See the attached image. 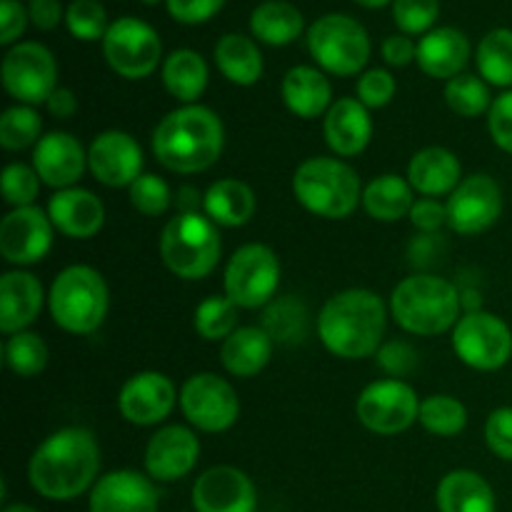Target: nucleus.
Returning <instances> with one entry per match:
<instances>
[{"label":"nucleus","instance_id":"obj_1","mask_svg":"<svg viewBox=\"0 0 512 512\" xmlns=\"http://www.w3.org/2000/svg\"><path fill=\"white\" fill-rule=\"evenodd\" d=\"M100 448L85 428H60L35 448L28 480L48 500H73L98 483Z\"/></svg>","mask_w":512,"mask_h":512},{"label":"nucleus","instance_id":"obj_2","mask_svg":"<svg viewBox=\"0 0 512 512\" xmlns=\"http://www.w3.org/2000/svg\"><path fill=\"white\" fill-rule=\"evenodd\" d=\"M223 148V120L198 103L170 110L153 130V155L170 173H203L218 163Z\"/></svg>","mask_w":512,"mask_h":512},{"label":"nucleus","instance_id":"obj_3","mask_svg":"<svg viewBox=\"0 0 512 512\" xmlns=\"http://www.w3.org/2000/svg\"><path fill=\"white\" fill-rule=\"evenodd\" d=\"M388 328V305L368 288L335 293L318 318L320 343L343 360H363L380 350Z\"/></svg>","mask_w":512,"mask_h":512},{"label":"nucleus","instance_id":"obj_4","mask_svg":"<svg viewBox=\"0 0 512 512\" xmlns=\"http://www.w3.org/2000/svg\"><path fill=\"white\" fill-rule=\"evenodd\" d=\"M463 293L450 280L433 273H415L400 280L390 295V315L410 335L448 333L458 325Z\"/></svg>","mask_w":512,"mask_h":512},{"label":"nucleus","instance_id":"obj_5","mask_svg":"<svg viewBox=\"0 0 512 512\" xmlns=\"http://www.w3.org/2000/svg\"><path fill=\"white\" fill-rule=\"evenodd\" d=\"M293 195L308 213L325 220H343L363 203L360 178L340 158H308L293 175Z\"/></svg>","mask_w":512,"mask_h":512},{"label":"nucleus","instance_id":"obj_6","mask_svg":"<svg viewBox=\"0 0 512 512\" xmlns=\"http://www.w3.org/2000/svg\"><path fill=\"white\" fill-rule=\"evenodd\" d=\"M48 308L53 323L65 333H95L105 323L110 308L108 283L90 265H68L50 285Z\"/></svg>","mask_w":512,"mask_h":512},{"label":"nucleus","instance_id":"obj_7","mask_svg":"<svg viewBox=\"0 0 512 512\" xmlns=\"http://www.w3.org/2000/svg\"><path fill=\"white\" fill-rule=\"evenodd\" d=\"M223 243L218 225L205 213H178L160 233V258L183 280L208 278L220 263Z\"/></svg>","mask_w":512,"mask_h":512},{"label":"nucleus","instance_id":"obj_8","mask_svg":"<svg viewBox=\"0 0 512 512\" xmlns=\"http://www.w3.org/2000/svg\"><path fill=\"white\" fill-rule=\"evenodd\" d=\"M308 50L323 73L358 75L370 60L368 30L350 15L328 13L308 28Z\"/></svg>","mask_w":512,"mask_h":512},{"label":"nucleus","instance_id":"obj_9","mask_svg":"<svg viewBox=\"0 0 512 512\" xmlns=\"http://www.w3.org/2000/svg\"><path fill=\"white\" fill-rule=\"evenodd\" d=\"M225 295L243 310L273 303L280 285V260L270 245L248 243L233 253L223 275Z\"/></svg>","mask_w":512,"mask_h":512},{"label":"nucleus","instance_id":"obj_10","mask_svg":"<svg viewBox=\"0 0 512 512\" xmlns=\"http://www.w3.org/2000/svg\"><path fill=\"white\" fill-rule=\"evenodd\" d=\"M453 350L468 368L493 373L512 358V330L488 310H468L453 328Z\"/></svg>","mask_w":512,"mask_h":512},{"label":"nucleus","instance_id":"obj_11","mask_svg":"<svg viewBox=\"0 0 512 512\" xmlns=\"http://www.w3.org/2000/svg\"><path fill=\"white\" fill-rule=\"evenodd\" d=\"M0 80L5 93L18 105L48 103L50 95L58 88V63L45 45L18 43L5 53L0 65Z\"/></svg>","mask_w":512,"mask_h":512},{"label":"nucleus","instance_id":"obj_12","mask_svg":"<svg viewBox=\"0 0 512 512\" xmlns=\"http://www.w3.org/2000/svg\"><path fill=\"white\" fill-rule=\"evenodd\" d=\"M103 55L120 78L143 80L160 65L163 40L145 20L118 18L105 33Z\"/></svg>","mask_w":512,"mask_h":512},{"label":"nucleus","instance_id":"obj_13","mask_svg":"<svg viewBox=\"0 0 512 512\" xmlns=\"http://www.w3.org/2000/svg\"><path fill=\"white\" fill-rule=\"evenodd\" d=\"M180 410L200 433H225L238 423L240 398L220 375L198 373L180 388Z\"/></svg>","mask_w":512,"mask_h":512},{"label":"nucleus","instance_id":"obj_14","mask_svg":"<svg viewBox=\"0 0 512 512\" xmlns=\"http://www.w3.org/2000/svg\"><path fill=\"white\" fill-rule=\"evenodd\" d=\"M418 393L413 385L398 378H385L370 383L355 403V415L360 423L378 435L405 433L420 415Z\"/></svg>","mask_w":512,"mask_h":512},{"label":"nucleus","instance_id":"obj_15","mask_svg":"<svg viewBox=\"0 0 512 512\" xmlns=\"http://www.w3.org/2000/svg\"><path fill=\"white\" fill-rule=\"evenodd\" d=\"M448 225L460 235H480L498 223L503 213V190L490 175L475 173L448 195Z\"/></svg>","mask_w":512,"mask_h":512},{"label":"nucleus","instance_id":"obj_16","mask_svg":"<svg viewBox=\"0 0 512 512\" xmlns=\"http://www.w3.org/2000/svg\"><path fill=\"white\" fill-rule=\"evenodd\" d=\"M53 230L48 210L13 208L0 220V255L15 268L40 263L53 248Z\"/></svg>","mask_w":512,"mask_h":512},{"label":"nucleus","instance_id":"obj_17","mask_svg":"<svg viewBox=\"0 0 512 512\" xmlns=\"http://www.w3.org/2000/svg\"><path fill=\"white\" fill-rule=\"evenodd\" d=\"M88 170L108 188H130L143 175V148L125 130H105L90 143Z\"/></svg>","mask_w":512,"mask_h":512},{"label":"nucleus","instance_id":"obj_18","mask_svg":"<svg viewBox=\"0 0 512 512\" xmlns=\"http://www.w3.org/2000/svg\"><path fill=\"white\" fill-rule=\"evenodd\" d=\"M178 400V390L168 375L143 370L125 380L118 393V410L130 425L150 428V425L163 423L173 413Z\"/></svg>","mask_w":512,"mask_h":512},{"label":"nucleus","instance_id":"obj_19","mask_svg":"<svg viewBox=\"0 0 512 512\" xmlns=\"http://www.w3.org/2000/svg\"><path fill=\"white\" fill-rule=\"evenodd\" d=\"M193 508L195 512H255L258 490L240 468L215 465L195 480Z\"/></svg>","mask_w":512,"mask_h":512},{"label":"nucleus","instance_id":"obj_20","mask_svg":"<svg viewBox=\"0 0 512 512\" xmlns=\"http://www.w3.org/2000/svg\"><path fill=\"white\" fill-rule=\"evenodd\" d=\"M200 440L185 425H165L145 448V473L158 483H175L198 465Z\"/></svg>","mask_w":512,"mask_h":512},{"label":"nucleus","instance_id":"obj_21","mask_svg":"<svg viewBox=\"0 0 512 512\" xmlns=\"http://www.w3.org/2000/svg\"><path fill=\"white\" fill-rule=\"evenodd\" d=\"M33 168L45 185L55 190L75 188L88 168V150L75 135L53 130L33 148Z\"/></svg>","mask_w":512,"mask_h":512},{"label":"nucleus","instance_id":"obj_22","mask_svg":"<svg viewBox=\"0 0 512 512\" xmlns=\"http://www.w3.org/2000/svg\"><path fill=\"white\" fill-rule=\"evenodd\" d=\"M90 512H158L153 478L135 470H113L90 490Z\"/></svg>","mask_w":512,"mask_h":512},{"label":"nucleus","instance_id":"obj_23","mask_svg":"<svg viewBox=\"0 0 512 512\" xmlns=\"http://www.w3.org/2000/svg\"><path fill=\"white\" fill-rule=\"evenodd\" d=\"M45 303L43 283L28 270H8L0 278V330L15 335L28 330L38 320Z\"/></svg>","mask_w":512,"mask_h":512},{"label":"nucleus","instance_id":"obj_24","mask_svg":"<svg viewBox=\"0 0 512 512\" xmlns=\"http://www.w3.org/2000/svg\"><path fill=\"white\" fill-rule=\"evenodd\" d=\"M48 218L55 230L73 240H88L100 233L105 223V205L93 190L65 188L50 198Z\"/></svg>","mask_w":512,"mask_h":512},{"label":"nucleus","instance_id":"obj_25","mask_svg":"<svg viewBox=\"0 0 512 512\" xmlns=\"http://www.w3.org/2000/svg\"><path fill=\"white\" fill-rule=\"evenodd\" d=\"M325 143L338 158H355L373 140V118L358 98L335 100L323 118Z\"/></svg>","mask_w":512,"mask_h":512},{"label":"nucleus","instance_id":"obj_26","mask_svg":"<svg viewBox=\"0 0 512 512\" xmlns=\"http://www.w3.org/2000/svg\"><path fill=\"white\" fill-rule=\"evenodd\" d=\"M285 108L303 120H315L333 108V85L325 73L313 65H295L285 73L280 85Z\"/></svg>","mask_w":512,"mask_h":512},{"label":"nucleus","instance_id":"obj_27","mask_svg":"<svg viewBox=\"0 0 512 512\" xmlns=\"http://www.w3.org/2000/svg\"><path fill=\"white\" fill-rule=\"evenodd\" d=\"M470 60V40L458 28H435L418 43V58L425 75L438 80H453L465 70Z\"/></svg>","mask_w":512,"mask_h":512},{"label":"nucleus","instance_id":"obj_28","mask_svg":"<svg viewBox=\"0 0 512 512\" xmlns=\"http://www.w3.org/2000/svg\"><path fill=\"white\" fill-rule=\"evenodd\" d=\"M463 165L458 155L448 148H423L413 155L408 165V180L415 193L425 198H440L450 195L460 183H463Z\"/></svg>","mask_w":512,"mask_h":512},{"label":"nucleus","instance_id":"obj_29","mask_svg":"<svg viewBox=\"0 0 512 512\" xmlns=\"http://www.w3.org/2000/svg\"><path fill=\"white\" fill-rule=\"evenodd\" d=\"M275 340L258 325L238 328L223 345H220V360L223 368L235 378H255L260 370L268 368L273 358Z\"/></svg>","mask_w":512,"mask_h":512},{"label":"nucleus","instance_id":"obj_30","mask_svg":"<svg viewBox=\"0 0 512 512\" xmlns=\"http://www.w3.org/2000/svg\"><path fill=\"white\" fill-rule=\"evenodd\" d=\"M203 195V213L220 228L248 225L250 218L255 215V208H258L253 188L235 178L215 180Z\"/></svg>","mask_w":512,"mask_h":512},{"label":"nucleus","instance_id":"obj_31","mask_svg":"<svg viewBox=\"0 0 512 512\" xmlns=\"http://www.w3.org/2000/svg\"><path fill=\"white\" fill-rule=\"evenodd\" d=\"M440 512H495V493L488 480L473 470H453L438 485Z\"/></svg>","mask_w":512,"mask_h":512},{"label":"nucleus","instance_id":"obj_32","mask_svg":"<svg viewBox=\"0 0 512 512\" xmlns=\"http://www.w3.org/2000/svg\"><path fill=\"white\" fill-rule=\"evenodd\" d=\"M415 205V190L408 178L395 173L378 175L363 188V208L378 223H398L400 218H410Z\"/></svg>","mask_w":512,"mask_h":512},{"label":"nucleus","instance_id":"obj_33","mask_svg":"<svg viewBox=\"0 0 512 512\" xmlns=\"http://www.w3.org/2000/svg\"><path fill=\"white\" fill-rule=\"evenodd\" d=\"M215 65L220 73L240 88H250L263 75V53L255 40L240 33H228L215 45Z\"/></svg>","mask_w":512,"mask_h":512},{"label":"nucleus","instance_id":"obj_34","mask_svg":"<svg viewBox=\"0 0 512 512\" xmlns=\"http://www.w3.org/2000/svg\"><path fill=\"white\" fill-rule=\"evenodd\" d=\"M250 30L255 38L273 48L295 43L305 30L303 13L285 0H265L250 15Z\"/></svg>","mask_w":512,"mask_h":512},{"label":"nucleus","instance_id":"obj_35","mask_svg":"<svg viewBox=\"0 0 512 512\" xmlns=\"http://www.w3.org/2000/svg\"><path fill=\"white\" fill-rule=\"evenodd\" d=\"M208 63L195 50L180 48L170 53L163 63V85L175 100L193 105L208 88Z\"/></svg>","mask_w":512,"mask_h":512},{"label":"nucleus","instance_id":"obj_36","mask_svg":"<svg viewBox=\"0 0 512 512\" xmlns=\"http://www.w3.org/2000/svg\"><path fill=\"white\" fill-rule=\"evenodd\" d=\"M480 78L488 85L512 88V30L495 28L480 40L475 53Z\"/></svg>","mask_w":512,"mask_h":512},{"label":"nucleus","instance_id":"obj_37","mask_svg":"<svg viewBox=\"0 0 512 512\" xmlns=\"http://www.w3.org/2000/svg\"><path fill=\"white\" fill-rule=\"evenodd\" d=\"M260 328L283 345H295L308 335V308L295 295L273 300L265 305V318Z\"/></svg>","mask_w":512,"mask_h":512},{"label":"nucleus","instance_id":"obj_38","mask_svg":"<svg viewBox=\"0 0 512 512\" xmlns=\"http://www.w3.org/2000/svg\"><path fill=\"white\" fill-rule=\"evenodd\" d=\"M238 305L228 295H210L195 308L193 328L208 343L228 340L238 330Z\"/></svg>","mask_w":512,"mask_h":512},{"label":"nucleus","instance_id":"obj_39","mask_svg":"<svg viewBox=\"0 0 512 512\" xmlns=\"http://www.w3.org/2000/svg\"><path fill=\"white\" fill-rule=\"evenodd\" d=\"M420 425L438 438L460 435L468 425V408L453 395H428L420 403Z\"/></svg>","mask_w":512,"mask_h":512},{"label":"nucleus","instance_id":"obj_40","mask_svg":"<svg viewBox=\"0 0 512 512\" xmlns=\"http://www.w3.org/2000/svg\"><path fill=\"white\" fill-rule=\"evenodd\" d=\"M445 103L460 118H478V115L490 113L493 95L480 75L460 73L445 85Z\"/></svg>","mask_w":512,"mask_h":512},{"label":"nucleus","instance_id":"obj_41","mask_svg":"<svg viewBox=\"0 0 512 512\" xmlns=\"http://www.w3.org/2000/svg\"><path fill=\"white\" fill-rule=\"evenodd\" d=\"M48 358L50 353L45 340L38 333H30V330L10 335L3 348L5 365L18 378H35V375H40L45 365H48Z\"/></svg>","mask_w":512,"mask_h":512},{"label":"nucleus","instance_id":"obj_42","mask_svg":"<svg viewBox=\"0 0 512 512\" xmlns=\"http://www.w3.org/2000/svg\"><path fill=\"white\" fill-rule=\"evenodd\" d=\"M43 120L33 105H13L0 115V145L5 150H25L43 138Z\"/></svg>","mask_w":512,"mask_h":512},{"label":"nucleus","instance_id":"obj_43","mask_svg":"<svg viewBox=\"0 0 512 512\" xmlns=\"http://www.w3.org/2000/svg\"><path fill=\"white\" fill-rule=\"evenodd\" d=\"M65 25L73 38L85 40V43L103 40L110 28L108 15L98 0H73L65 10Z\"/></svg>","mask_w":512,"mask_h":512},{"label":"nucleus","instance_id":"obj_44","mask_svg":"<svg viewBox=\"0 0 512 512\" xmlns=\"http://www.w3.org/2000/svg\"><path fill=\"white\" fill-rule=\"evenodd\" d=\"M130 205H133L138 213L148 215V218H158V215L168 213V208L173 205V190L165 183L160 175L143 173L133 185L128 188Z\"/></svg>","mask_w":512,"mask_h":512},{"label":"nucleus","instance_id":"obj_45","mask_svg":"<svg viewBox=\"0 0 512 512\" xmlns=\"http://www.w3.org/2000/svg\"><path fill=\"white\" fill-rule=\"evenodd\" d=\"M40 183H43V180L35 173L33 165L25 163L5 165L3 178H0L5 203L13 205V208H28V205H35V198H38L40 193Z\"/></svg>","mask_w":512,"mask_h":512},{"label":"nucleus","instance_id":"obj_46","mask_svg":"<svg viewBox=\"0 0 512 512\" xmlns=\"http://www.w3.org/2000/svg\"><path fill=\"white\" fill-rule=\"evenodd\" d=\"M440 15V0H393V20L405 35L430 33Z\"/></svg>","mask_w":512,"mask_h":512},{"label":"nucleus","instance_id":"obj_47","mask_svg":"<svg viewBox=\"0 0 512 512\" xmlns=\"http://www.w3.org/2000/svg\"><path fill=\"white\" fill-rule=\"evenodd\" d=\"M395 90H398V83H395L393 73L383 68L365 70V73L360 75L358 85H355L358 100L368 110L385 108V105L395 98Z\"/></svg>","mask_w":512,"mask_h":512},{"label":"nucleus","instance_id":"obj_48","mask_svg":"<svg viewBox=\"0 0 512 512\" xmlns=\"http://www.w3.org/2000/svg\"><path fill=\"white\" fill-rule=\"evenodd\" d=\"M375 358H378V365L390 375V378L398 380L418 368V353H415L413 345L405 343V340H388V343L380 345Z\"/></svg>","mask_w":512,"mask_h":512},{"label":"nucleus","instance_id":"obj_49","mask_svg":"<svg viewBox=\"0 0 512 512\" xmlns=\"http://www.w3.org/2000/svg\"><path fill=\"white\" fill-rule=\"evenodd\" d=\"M485 443L500 460L512 463V408H498L488 415Z\"/></svg>","mask_w":512,"mask_h":512},{"label":"nucleus","instance_id":"obj_50","mask_svg":"<svg viewBox=\"0 0 512 512\" xmlns=\"http://www.w3.org/2000/svg\"><path fill=\"white\" fill-rule=\"evenodd\" d=\"M488 130L493 143L512 155V88L493 100L488 113Z\"/></svg>","mask_w":512,"mask_h":512},{"label":"nucleus","instance_id":"obj_51","mask_svg":"<svg viewBox=\"0 0 512 512\" xmlns=\"http://www.w3.org/2000/svg\"><path fill=\"white\" fill-rule=\"evenodd\" d=\"M170 18L183 25H198L213 18L225 0H165Z\"/></svg>","mask_w":512,"mask_h":512},{"label":"nucleus","instance_id":"obj_52","mask_svg":"<svg viewBox=\"0 0 512 512\" xmlns=\"http://www.w3.org/2000/svg\"><path fill=\"white\" fill-rule=\"evenodd\" d=\"M410 223L425 235H435L443 225H448V208L435 198H420L415 200L413 210H410Z\"/></svg>","mask_w":512,"mask_h":512},{"label":"nucleus","instance_id":"obj_53","mask_svg":"<svg viewBox=\"0 0 512 512\" xmlns=\"http://www.w3.org/2000/svg\"><path fill=\"white\" fill-rule=\"evenodd\" d=\"M30 15L20 0H0V43L13 45L25 33Z\"/></svg>","mask_w":512,"mask_h":512},{"label":"nucleus","instance_id":"obj_54","mask_svg":"<svg viewBox=\"0 0 512 512\" xmlns=\"http://www.w3.org/2000/svg\"><path fill=\"white\" fill-rule=\"evenodd\" d=\"M418 58V43L408 38V35H390L383 43V60L393 68H405Z\"/></svg>","mask_w":512,"mask_h":512},{"label":"nucleus","instance_id":"obj_55","mask_svg":"<svg viewBox=\"0 0 512 512\" xmlns=\"http://www.w3.org/2000/svg\"><path fill=\"white\" fill-rule=\"evenodd\" d=\"M28 15H30V23H33L38 30L58 28L60 20L65 18L60 0H30Z\"/></svg>","mask_w":512,"mask_h":512},{"label":"nucleus","instance_id":"obj_56","mask_svg":"<svg viewBox=\"0 0 512 512\" xmlns=\"http://www.w3.org/2000/svg\"><path fill=\"white\" fill-rule=\"evenodd\" d=\"M45 108H48V113L53 118L68 120L78 113V98H75V93L70 88H55V93L50 95Z\"/></svg>","mask_w":512,"mask_h":512},{"label":"nucleus","instance_id":"obj_57","mask_svg":"<svg viewBox=\"0 0 512 512\" xmlns=\"http://www.w3.org/2000/svg\"><path fill=\"white\" fill-rule=\"evenodd\" d=\"M203 198L205 195H200L195 188H180L178 200H175L178 213H200V208H203Z\"/></svg>","mask_w":512,"mask_h":512},{"label":"nucleus","instance_id":"obj_58","mask_svg":"<svg viewBox=\"0 0 512 512\" xmlns=\"http://www.w3.org/2000/svg\"><path fill=\"white\" fill-rule=\"evenodd\" d=\"M358 5H363V8H383V5L393 3V0H355Z\"/></svg>","mask_w":512,"mask_h":512},{"label":"nucleus","instance_id":"obj_59","mask_svg":"<svg viewBox=\"0 0 512 512\" xmlns=\"http://www.w3.org/2000/svg\"><path fill=\"white\" fill-rule=\"evenodd\" d=\"M3 512H38V510L30 508V505H8Z\"/></svg>","mask_w":512,"mask_h":512},{"label":"nucleus","instance_id":"obj_60","mask_svg":"<svg viewBox=\"0 0 512 512\" xmlns=\"http://www.w3.org/2000/svg\"><path fill=\"white\" fill-rule=\"evenodd\" d=\"M145 5H155V3H160V0H143Z\"/></svg>","mask_w":512,"mask_h":512}]
</instances>
